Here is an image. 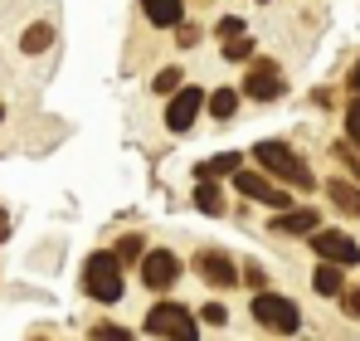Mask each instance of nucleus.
Here are the masks:
<instances>
[{"instance_id":"1","label":"nucleus","mask_w":360,"mask_h":341,"mask_svg":"<svg viewBox=\"0 0 360 341\" xmlns=\"http://www.w3.org/2000/svg\"><path fill=\"white\" fill-rule=\"evenodd\" d=\"M253 161L268 170V175L297 185V190H311V170L302 166V156L288 147V142H258V147H253Z\"/></svg>"},{"instance_id":"2","label":"nucleus","mask_w":360,"mask_h":341,"mask_svg":"<svg viewBox=\"0 0 360 341\" xmlns=\"http://www.w3.org/2000/svg\"><path fill=\"white\" fill-rule=\"evenodd\" d=\"M122 264L112 254H88V264H83V292L93 297V302H122Z\"/></svg>"},{"instance_id":"3","label":"nucleus","mask_w":360,"mask_h":341,"mask_svg":"<svg viewBox=\"0 0 360 341\" xmlns=\"http://www.w3.org/2000/svg\"><path fill=\"white\" fill-rule=\"evenodd\" d=\"M146 332L156 341H200V322L190 317V307L180 302H156L146 312Z\"/></svg>"},{"instance_id":"4","label":"nucleus","mask_w":360,"mask_h":341,"mask_svg":"<svg viewBox=\"0 0 360 341\" xmlns=\"http://www.w3.org/2000/svg\"><path fill=\"white\" fill-rule=\"evenodd\" d=\"M268 332H283V337H292L302 327V312H297V302L292 297H278V292H258L253 297V307H248Z\"/></svg>"},{"instance_id":"5","label":"nucleus","mask_w":360,"mask_h":341,"mask_svg":"<svg viewBox=\"0 0 360 341\" xmlns=\"http://www.w3.org/2000/svg\"><path fill=\"white\" fill-rule=\"evenodd\" d=\"M311 249H316V259L331 264V268H351V264H360L356 239L341 234V229H316V234H311Z\"/></svg>"},{"instance_id":"6","label":"nucleus","mask_w":360,"mask_h":341,"mask_svg":"<svg viewBox=\"0 0 360 341\" xmlns=\"http://www.w3.org/2000/svg\"><path fill=\"white\" fill-rule=\"evenodd\" d=\"M234 185H239V195L258 200V205H273L278 215H283V210H292V195H288L283 185H273L268 175H258V170H239V175H234Z\"/></svg>"},{"instance_id":"7","label":"nucleus","mask_w":360,"mask_h":341,"mask_svg":"<svg viewBox=\"0 0 360 341\" xmlns=\"http://www.w3.org/2000/svg\"><path fill=\"white\" fill-rule=\"evenodd\" d=\"M283 68L273 63V58H258L253 68H248V78H243V93L248 98H258V103H273V98H283Z\"/></svg>"},{"instance_id":"8","label":"nucleus","mask_w":360,"mask_h":341,"mask_svg":"<svg viewBox=\"0 0 360 341\" xmlns=\"http://www.w3.org/2000/svg\"><path fill=\"white\" fill-rule=\"evenodd\" d=\"M180 278V259L171 249H151L146 259H141V283L156 287V292H166V287Z\"/></svg>"},{"instance_id":"9","label":"nucleus","mask_w":360,"mask_h":341,"mask_svg":"<svg viewBox=\"0 0 360 341\" xmlns=\"http://www.w3.org/2000/svg\"><path fill=\"white\" fill-rule=\"evenodd\" d=\"M195 273H200V278H205L210 287H234V283H239V268H234V259H229V254H219V249L200 254V259H195Z\"/></svg>"},{"instance_id":"10","label":"nucleus","mask_w":360,"mask_h":341,"mask_svg":"<svg viewBox=\"0 0 360 341\" xmlns=\"http://www.w3.org/2000/svg\"><path fill=\"white\" fill-rule=\"evenodd\" d=\"M200 108H205V93H200V88H180L176 98H171V108H166V127H171V132H190L195 117H200Z\"/></svg>"},{"instance_id":"11","label":"nucleus","mask_w":360,"mask_h":341,"mask_svg":"<svg viewBox=\"0 0 360 341\" xmlns=\"http://www.w3.org/2000/svg\"><path fill=\"white\" fill-rule=\"evenodd\" d=\"M141 15L156 30H180L185 25V0H141Z\"/></svg>"},{"instance_id":"12","label":"nucleus","mask_w":360,"mask_h":341,"mask_svg":"<svg viewBox=\"0 0 360 341\" xmlns=\"http://www.w3.org/2000/svg\"><path fill=\"white\" fill-rule=\"evenodd\" d=\"M316 210H283L273 215V234H316Z\"/></svg>"},{"instance_id":"13","label":"nucleus","mask_w":360,"mask_h":341,"mask_svg":"<svg viewBox=\"0 0 360 341\" xmlns=\"http://www.w3.org/2000/svg\"><path fill=\"white\" fill-rule=\"evenodd\" d=\"M239 151H224V156H214V161H205V166L195 170V180H214V175H239Z\"/></svg>"},{"instance_id":"14","label":"nucleus","mask_w":360,"mask_h":341,"mask_svg":"<svg viewBox=\"0 0 360 341\" xmlns=\"http://www.w3.org/2000/svg\"><path fill=\"white\" fill-rule=\"evenodd\" d=\"M326 195H331L346 215H360V185H351V180H331V185H326Z\"/></svg>"},{"instance_id":"15","label":"nucleus","mask_w":360,"mask_h":341,"mask_svg":"<svg viewBox=\"0 0 360 341\" xmlns=\"http://www.w3.org/2000/svg\"><path fill=\"white\" fill-rule=\"evenodd\" d=\"M195 205H200L205 215H224V195H219V185H214V180H195Z\"/></svg>"},{"instance_id":"16","label":"nucleus","mask_w":360,"mask_h":341,"mask_svg":"<svg viewBox=\"0 0 360 341\" xmlns=\"http://www.w3.org/2000/svg\"><path fill=\"white\" fill-rule=\"evenodd\" d=\"M311 287L321 292V297H341V268H331V264H316V273H311Z\"/></svg>"},{"instance_id":"17","label":"nucleus","mask_w":360,"mask_h":341,"mask_svg":"<svg viewBox=\"0 0 360 341\" xmlns=\"http://www.w3.org/2000/svg\"><path fill=\"white\" fill-rule=\"evenodd\" d=\"M205 108H210V117L229 122V117H234V108H239V93H234V88H219V93H210V98H205Z\"/></svg>"},{"instance_id":"18","label":"nucleus","mask_w":360,"mask_h":341,"mask_svg":"<svg viewBox=\"0 0 360 341\" xmlns=\"http://www.w3.org/2000/svg\"><path fill=\"white\" fill-rule=\"evenodd\" d=\"M49 44H54V30H49V25H30V30H25V39H20V49H25V54H44Z\"/></svg>"},{"instance_id":"19","label":"nucleus","mask_w":360,"mask_h":341,"mask_svg":"<svg viewBox=\"0 0 360 341\" xmlns=\"http://www.w3.org/2000/svg\"><path fill=\"white\" fill-rule=\"evenodd\" d=\"M112 259H117V264H131V259H146V244H141L136 234H127V239L117 244V254H112Z\"/></svg>"},{"instance_id":"20","label":"nucleus","mask_w":360,"mask_h":341,"mask_svg":"<svg viewBox=\"0 0 360 341\" xmlns=\"http://www.w3.org/2000/svg\"><path fill=\"white\" fill-rule=\"evenodd\" d=\"M93 341H136L127 327H112V322H103V327H93Z\"/></svg>"},{"instance_id":"21","label":"nucleus","mask_w":360,"mask_h":341,"mask_svg":"<svg viewBox=\"0 0 360 341\" xmlns=\"http://www.w3.org/2000/svg\"><path fill=\"white\" fill-rule=\"evenodd\" d=\"M151 88H156V93H180V68H161Z\"/></svg>"},{"instance_id":"22","label":"nucleus","mask_w":360,"mask_h":341,"mask_svg":"<svg viewBox=\"0 0 360 341\" xmlns=\"http://www.w3.org/2000/svg\"><path fill=\"white\" fill-rule=\"evenodd\" d=\"M214 30H219V39H243V20H239V15H224Z\"/></svg>"},{"instance_id":"23","label":"nucleus","mask_w":360,"mask_h":341,"mask_svg":"<svg viewBox=\"0 0 360 341\" xmlns=\"http://www.w3.org/2000/svg\"><path fill=\"white\" fill-rule=\"evenodd\" d=\"M224 58H229V63H239V58H253V44H248V39H229V44H224Z\"/></svg>"},{"instance_id":"24","label":"nucleus","mask_w":360,"mask_h":341,"mask_svg":"<svg viewBox=\"0 0 360 341\" xmlns=\"http://www.w3.org/2000/svg\"><path fill=\"white\" fill-rule=\"evenodd\" d=\"M346 137H351V147L360 151V103H351V113H346Z\"/></svg>"},{"instance_id":"25","label":"nucleus","mask_w":360,"mask_h":341,"mask_svg":"<svg viewBox=\"0 0 360 341\" xmlns=\"http://www.w3.org/2000/svg\"><path fill=\"white\" fill-rule=\"evenodd\" d=\"M200 317H205L210 327H224V322H229V312H224L219 302H210V307H200Z\"/></svg>"},{"instance_id":"26","label":"nucleus","mask_w":360,"mask_h":341,"mask_svg":"<svg viewBox=\"0 0 360 341\" xmlns=\"http://www.w3.org/2000/svg\"><path fill=\"white\" fill-rule=\"evenodd\" d=\"M239 283H248V287H263L268 278H263V268H258V264H248V268H243V278H239Z\"/></svg>"},{"instance_id":"27","label":"nucleus","mask_w":360,"mask_h":341,"mask_svg":"<svg viewBox=\"0 0 360 341\" xmlns=\"http://www.w3.org/2000/svg\"><path fill=\"white\" fill-rule=\"evenodd\" d=\"M336 156H341V161L351 166V175H356V180H360V161H356V151H351V147H336Z\"/></svg>"},{"instance_id":"28","label":"nucleus","mask_w":360,"mask_h":341,"mask_svg":"<svg viewBox=\"0 0 360 341\" xmlns=\"http://www.w3.org/2000/svg\"><path fill=\"white\" fill-rule=\"evenodd\" d=\"M346 317H360V287L346 292Z\"/></svg>"},{"instance_id":"29","label":"nucleus","mask_w":360,"mask_h":341,"mask_svg":"<svg viewBox=\"0 0 360 341\" xmlns=\"http://www.w3.org/2000/svg\"><path fill=\"white\" fill-rule=\"evenodd\" d=\"M195 39H200V30H195V25H180V44H185V49H190V44H195Z\"/></svg>"},{"instance_id":"30","label":"nucleus","mask_w":360,"mask_h":341,"mask_svg":"<svg viewBox=\"0 0 360 341\" xmlns=\"http://www.w3.org/2000/svg\"><path fill=\"white\" fill-rule=\"evenodd\" d=\"M351 93H356V103H360V63L351 68Z\"/></svg>"},{"instance_id":"31","label":"nucleus","mask_w":360,"mask_h":341,"mask_svg":"<svg viewBox=\"0 0 360 341\" xmlns=\"http://www.w3.org/2000/svg\"><path fill=\"white\" fill-rule=\"evenodd\" d=\"M5 234H10V220H5V210H0V244H5Z\"/></svg>"},{"instance_id":"32","label":"nucleus","mask_w":360,"mask_h":341,"mask_svg":"<svg viewBox=\"0 0 360 341\" xmlns=\"http://www.w3.org/2000/svg\"><path fill=\"white\" fill-rule=\"evenodd\" d=\"M0 122H5V108H0Z\"/></svg>"}]
</instances>
